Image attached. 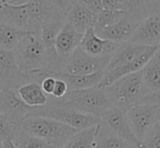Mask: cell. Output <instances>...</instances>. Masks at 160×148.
<instances>
[{
	"label": "cell",
	"mask_w": 160,
	"mask_h": 148,
	"mask_svg": "<svg viewBox=\"0 0 160 148\" xmlns=\"http://www.w3.org/2000/svg\"><path fill=\"white\" fill-rule=\"evenodd\" d=\"M20 71L28 75L46 73L49 70V57L39 32L28 33L13 50Z\"/></svg>",
	"instance_id": "cell-1"
},
{
	"label": "cell",
	"mask_w": 160,
	"mask_h": 148,
	"mask_svg": "<svg viewBox=\"0 0 160 148\" xmlns=\"http://www.w3.org/2000/svg\"><path fill=\"white\" fill-rule=\"evenodd\" d=\"M49 101L60 106L73 109L81 113L92 114L100 118L106 111L113 108L107 96L105 88H86L80 91H70L61 99H52Z\"/></svg>",
	"instance_id": "cell-2"
},
{
	"label": "cell",
	"mask_w": 160,
	"mask_h": 148,
	"mask_svg": "<svg viewBox=\"0 0 160 148\" xmlns=\"http://www.w3.org/2000/svg\"><path fill=\"white\" fill-rule=\"evenodd\" d=\"M25 133L39 137L57 148H63L68 141L76 133V130L61 122L45 116L28 114L19 123Z\"/></svg>",
	"instance_id": "cell-3"
},
{
	"label": "cell",
	"mask_w": 160,
	"mask_h": 148,
	"mask_svg": "<svg viewBox=\"0 0 160 148\" xmlns=\"http://www.w3.org/2000/svg\"><path fill=\"white\" fill-rule=\"evenodd\" d=\"M105 91L112 107L123 110L137 105L146 96L141 71L119 78L113 84L106 87Z\"/></svg>",
	"instance_id": "cell-4"
},
{
	"label": "cell",
	"mask_w": 160,
	"mask_h": 148,
	"mask_svg": "<svg viewBox=\"0 0 160 148\" xmlns=\"http://www.w3.org/2000/svg\"><path fill=\"white\" fill-rule=\"evenodd\" d=\"M31 114L52 119V120L61 122L63 124L68 125V126L76 130L78 132L98 125L101 122L99 116L81 113V112L76 110L60 106V105L51 102L49 100L46 106L39 107V108H34V110Z\"/></svg>",
	"instance_id": "cell-5"
},
{
	"label": "cell",
	"mask_w": 160,
	"mask_h": 148,
	"mask_svg": "<svg viewBox=\"0 0 160 148\" xmlns=\"http://www.w3.org/2000/svg\"><path fill=\"white\" fill-rule=\"evenodd\" d=\"M127 116L134 135L143 143L160 122V106L148 104L134 105L127 109Z\"/></svg>",
	"instance_id": "cell-6"
},
{
	"label": "cell",
	"mask_w": 160,
	"mask_h": 148,
	"mask_svg": "<svg viewBox=\"0 0 160 148\" xmlns=\"http://www.w3.org/2000/svg\"><path fill=\"white\" fill-rule=\"evenodd\" d=\"M130 42L146 47L160 46V1H149L147 12Z\"/></svg>",
	"instance_id": "cell-7"
},
{
	"label": "cell",
	"mask_w": 160,
	"mask_h": 148,
	"mask_svg": "<svg viewBox=\"0 0 160 148\" xmlns=\"http://www.w3.org/2000/svg\"><path fill=\"white\" fill-rule=\"evenodd\" d=\"M111 58H95L85 53L80 47L64 61L60 72L72 75H91L105 72Z\"/></svg>",
	"instance_id": "cell-8"
},
{
	"label": "cell",
	"mask_w": 160,
	"mask_h": 148,
	"mask_svg": "<svg viewBox=\"0 0 160 148\" xmlns=\"http://www.w3.org/2000/svg\"><path fill=\"white\" fill-rule=\"evenodd\" d=\"M31 82H36L35 78L20 71L13 51L0 49V85L15 91Z\"/></svg>",
	"instance_id": "cell-9"
},
{
	"label": "cell",
	"mask_w": 160,
	"mask_h": 148,
	"mask_svg": "<svg viewBox=\"0 0 160 148\" xmlns=\"http://www.w3.org/2000/svg\"><path fill=\"white\" fill-rule=\"evenodd\" d=\"M100 120L101 123H103L108 129L111 130L116 135L124 140L125 142L134 145L137 148H145L144 144L137 140L131 129L127 116V110L111 108L100 116Z\"/></svg>",
	"instance_id": "cell-10"
},
{
	"label": "cell",
	"mask_w": 160,
	"mask_h": 148,
	"mask_svg": "<svg viewBox=\"0 0 160 148\" xmlns=\"http://www.w3.org/2000/svg\"><path fill=\"white\" fill-rule=\"evenodd\" d=\"M159 47H148L144 52H142L136 59L131 61L130 63L121 66L114 70L109 71V72H103L102 78H101L97 88H106L123 76L142 71V69L146 66V63L149 61V59L154 56V53L158 50Z\"/></svg>",
	"instance_id": "cell-11"
},
{
	"label": "cell",
	"mask_w": 160,
	"mask_h": 148,
	"mask_svg": "<svg viewBox=\"0 0 160 148\" xmlns=\"http://www.w3.org/2000/svg\"><path fill=\"white\" fill-rule=\"evenodd\" d=\"M34 108L26 106L19 98L15 91L2 88L0 91V114L19 124L25 116L33 112Z\"/></svg>",
	"instance_id": "cell-12"
},
{
	"label": "cell",
	"mask_w": 160,
	"mask_h": 148,
	"mask_svg": "<svg viewBox=\"0 0 160 148\" xmlns=\"http://www.w3.org/2000/svg\"><path fill=\"white\" fill-rule=\"evenodd\" d=\"M119 44L110 40L101 39L96 35L94 28H88L83 35L80 48L91 57L95 58H111L116 52Z\"/></svg>",
	"instance_id": "cell-13"
},
{
	"label": "cell",
	"mask_w": 160,
	"mask_h": 148,
	"mask_svg": "<svg viewBox=\"0 0 160 148\" xmlns=\"http://www.w3.org/2000/svg\"><path fill=\"white\" fill-rule=\"evenodd\" d=\"M67 22L81 35H84L88 28H94L97 22V15L93 13L83 1H71L67 13Z\"/></svg>",
	"instance_id": "cell-14"
},
{
	"label": "cell",
	"mask_w": 160,
	"mask_h": 148,
	"mask_svg": "<svg viewBox=\"0 0 160 148\" xmlns=\"http://www.w3.org/2000/svg\"><path fill=\"white\" fill-rule=\"evenodd\" d=\"M82 38L83 35L78 34L72 27L71 24L65 22L55 40V49L58 57L65 61L72 55V52L80 46Z\"/></svg>",
	"instance_id": "cell-15"
},
{
	"label": "cell",
	"mask_w": 160,
	"mask_h": 148,
	"mask_svg": "<svg viewBox=\"0 0 160 148\" xmlns=\"http://www.w3.org/2000/svg\"><path fill=\"white\" fill-rule=\"evenodd\" d=\"M40 74L42 76H51L56 80L63 81L70 91L97 87L102 78L103 72L91 74V75H72V74H67L63 72H47Z\"/></svg>",
	"instance_id": "cell-16"
},
{
	"label": "cell",
	"mask_w": 160,
	"mask_h": 148,
	"mask_svg": "<svg viewBox=\"0 0 160 148\" xmlns=\"http://www.w3.org/2000/svg\"><path fill=\"white\" fill-rule=\"evenodd\" d=\"M148 47L146 46H141V45L132 44V42H122L119 44L118 48H117L116 52L113 53V56L110 59V62L108 64L107 69L105 70V72H109L111 70L119 68L121 66H124L127 63H130L131 61H133L134 59H136L142 52L147 49Z\"/></svg>",
	"instance_id": "cell-17"
},
{
	"label": "cell",
	"mask_w": 160,
	"mask_h": 148,
	"mask_svg": "<svg viewBox=\"0 0 160 148\" xmlns=\"http://www.w3.org/2000/svg\"><path fill=\"white\" fill-rule=\"evenodd\" d=\"M141 73L146 95L160 91V47L142 69Z\"/></svg>",
	"instance_id": "cell-18"
},
{
	"label": "cell",
	"mask_w": 160,
	"mask_h": 148,
	"mask_svg": "<svg viewBox=\"0 0 160 148\" xmlns=\"http://www.w3.org/2000/svg\"><path fill=\"white\" fill-rule=\"evenodd\" d=\"M15 93L20 99L31 108H39L48 104L49 97L42 91L40 84L37 82H31L22 85L21 87L15 89Z\"/></svg>",
	"instance_id": "cell-19"
},
{
	"label": "cell",
	"mask_w": 160,
	"mask_h": 148,
	"mask_svg": "<svg viewBox=\"0 0 160 148\" xmlns=\"http://www.w3.org/2000/svg\"><path fill=\"white\" fill-rule=\"evenodd\" d=\"M96 145L97 148H137L116 135L101 122L99 124V130L97 133Z\"/></svg>",
	"instance_id": "cell-20"
},
{
	"label": "cell",
	"mask_w": 160,
	"mask_h": 148,
	"mask_svg": "<svg viewBox=\"0 0 160 148\" xmlns=\"http://www.w3.org/2000/svg\"><path fill=\"white\" fill-rule=\"evenodd\" d=\"M99 124L76 132L68 141L63 148H97L96 137L99 130Z\"/></svg>",
	"instance_id": "cell-21"
},
{
	"label": "cell",
	"mask_w": 160,
	"mask_h": 148,
	"mask_svg": "<svg viewBox=\"0 0 160 148\" xmlns=\"http://www.w3.org/2000/svg\"><path fill=\"white\" fill-rule=\"evenodd\" d=\"M28 32H23L13 26L0 22V49L13 51L20 40Z\"/></svg>",
	"instance_id": "cell-22"
},
{
	"label": "cell",
	"mask_w": 160,
	"mask_h": 148,
	"mask_svg": "<svg viewBox=\"0 0 160 148\" xmlns=\"http://www.w3.org/2000/svg\"><path fill=\"white\" fill-rule=\"evenodd\" d=\"M17 148H57L39 137L25 133L21 127L12 141Z\"/></svg>",
	"instance_id": "cell-23"
},
{
	"label": "cell",
	"mask_w": 160,
	"mask_h": 148,
	"mask_svg": "<svg viewBox=\"0 0 160 148\" xmlns=\"http://www.w3.org/2000/svg\"><path fill=\"white\" fill-rule=\"evenodd\" d=\"M130 12L127 11H119V10H109V9H103L98 15H97V22L94 30H101L107 26L113 25L118 23L120 20H122L125 15Z\"/></svg>",
	"instance_id": "cell-24"
},
{
	"label": "cell",
	"mask_w": 160,
	"mask_h": 148,
	"mask_svg": "<svg viewBox=\"0 0 160 148\" xmlns=\"http://www.w3.org/2000/svg\"><path fill=\"white\" fill-rule=\"evenodd\" d=\"M19 129L20 126L18 123L13 122L7 116L0 114V142H3V141L12 142Z\"/></svg>",
	"instance_id": "cell-25"
},
{
	"label": "cell",
	"mask_w": 160,
	"mask_h": 148,
	"mask_svg": "<svg viewBox=\"0 0 160 148\" xmlns=\"http://www.w3.org/2000/svg\"><path fill=\"white\" fill-rule=\"evenodd\" d=\"M143 144L145 148H160V122L148 134Z\"/></svg>",
	"instance_id": "cell-26"
},
{
	"label": "cell",
	"mask_w": 160,
	"mask_h": 148,
	"mask_svg": "<svg viewBox=\"0 0 160 148\" xmlns=\"http://www.w3.org/2000/svg\"><path fill=\"white\" fill-rule=\"evenodd\" d=\"M68 91H69V89H68L67 84H65L63 81L56 80L53 91H52V94H51L50 98H52V99H61L62 97H64Z\"/></svg>",
	"instance_id": "cell-27"
},
{
	"label": "cell",
	"mask_w": 160,
	"mask_h": 148,
	"mask_svg": "<svg viewBox=\"0 0 160 148\" xmlns=\"http://www.w3.org/2000/svg\"><path fill=\"white\" fill-rule=\"evenodd\" d=\"M55 78L51 76H45L40 82V87H42V91L46 94L48 97H50L53 91V86H55Z\"/></svg>",
	"instance_id": "cell-28"
},
{
	"label": "cell",
	"mask_w": 160,
	"mask_h": 148,
	"mask_svg": "<svg viewBox=\"0 0 160 148\" xmlns=\"http://www.w3.org/2000/svg\"><path fill=\"white\" fill-rule=\"evenodd\" d=\"M83 3H84L92 12L95 13L96 15H98L99 13L103 10L102 0H85V1H83Z\"/></svg>",
	"instance_id": "cell-29"
},
{
	"label": "cell",
	"mask_w": 160,
	"mask_h": 148,
	"mask_svg": "<svg viewBox=\"0 0 160 148\" xmlns=\"http://www.w3.org/2000/svg\"><path fill=\"white\" fill-rule=\"evenodd\" d=\"M138 104H148V105H156L160 106V91L154 94H148V95L144 96Z\"/></svg>",
	"instance_id": "cell-30"
},
{
	"label": "cell",
	"mask_w": 160,
	"mask_h": 148,
	"mask_svg": "<svg viewBox=\"0 0 160 148\" xmlns=\"http://www.w3.org/2000/svg\"><path fill=\"white\" fill-rule=\"evenodd\" d=\"M1 144L2 148H17V146L11 141H3V142H1Z\"/></svg>",
	"instance_id": "cell-31"
},
{
	"label": "cell",
	"mask_w": 160,
	"mask_h": 148,
	"mask_svg": "<svg viewBox=\"0 0 160 148\" xmlns=\"http://www.w3.org/2000/svg\"><path fill=\"white\" fill-rule=\"evenodd\" d=\"M2 88H3V87H2V86H1V85H0V91H2Z\"/></svg>",
	"instance_id": "cell-32"
},
{
	"label": "cell",
	"mask_w": 160,
	"mask_h": 148,
	"mask_svg": "<svg viewBox=\"0 0 160 148\" xmlns=\"http://www.w3.org/2000/svg\"><path fill=\"white\" fill-rule=\"evenodd\" d=\"M0 148H2V144H1V142H0Z\"/></svg>",
	"instance_id": "cell-33"
}]
</instances>
